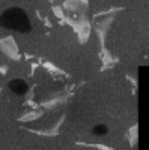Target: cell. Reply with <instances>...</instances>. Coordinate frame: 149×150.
<instances>
[{"label": "cell", "mask_w": 149, "mask_h": 150, "mask_svg": "<svg viewBox=\"0 0 149 150\" xmlns=\"http://www.w3.org/2000/svg\"><path fill=\"white\" fill-rule=\"evenodd\" d=\"M122 11H123V8L113 6V8H110L107 11H99V12H96V14L93 15L95 23H93V26H92V32H95L98 41H99L101 71L111 69V68H115L118 65V59L107 50L106 41H107V36H108L111 24L116 21V14H119V12H122Z\"/></svg>", "instance_id": "obj_1"}, {"label": "cell", "mask_w": 149, "mask_h": 150, "mask_svg": "<svg viewBox=\"0 0 149 150\" xmlns=\"http://www.w3.org/2000/svg\"><path fill=\"white\" fill-rule=\"evenodd\" d=\"M0 53L12 62L21 60V51L14 35H6L0 38Z\"/></svg>", "instance_id": "obj_4"}, {"label": "cell", "mask_w": 149, "mask_h": 150, "mask_svg": "<svg viewBox=\"0 0 149 150\" xmlns=\"http://www.w3.org/2000/svg\"><path fill=\"white\" fill-rule=\"evenodd\" d=\"M39 68H44V69H45L50 75H51L53 78H56V80H60V78L68 77V74H66L63 69H60L59 66L50 63V62H47V60H41V66H39Z\"/></svg>", "instance_id": "obj_6"}, {"label": "cell", "mask_w": 149, "mask_h": 150, "mask_svg": "<svg viewBox=\"0 0 149 150\" xmlns=\"http://www.w3.org/2000/svg\"><path fill=\"white\" fill-rule=\"evenodd\" d=\"M11 90L14 92V93H17V95H24V93L27 92V86L24 84L23 81H12Z\"/></svg>", "instance_id": "obj_8"}, {"label": "cell", "mask_w": 149, "mask_h": 150, "mask_svg": "<svg viewBox=\"0 0 149 150\" xmlns=\"http://www.w3.org/2000/svg\"><path fill=\"white\" fill-rule=\"evenodd\" d=\"M8 71H9V68H8L6 65L0 63V75H6V74H8Z\"/></svg>", "instance_id": "obj_9"}, {"label": "cell", "mask_w": 149, "mask_h": 150, "mask_svg": "<svg viewBox=\"0 0 149 150\" xmlns=\"http://www.w3.org/2000/svg\"><path fill=\"white\" fill-rule=\"evenodd\" d=\"M60 6L65 15H89L91 0H65Z\"/></svg>", "instance_id": "obj_5"}, {"label": "cell", "mask_w": 149, "mask_h": 150, "mask_svg": "<svg viewBox=\"0 0 149 150\" xmlns=\"http://www.w3.org/2000/svg\"><path fill=\"white\" fill-rule=\"evenodd\" d=\"M65 26H69L81 45L89 41L92 35V23L89 15H65Z\"/></svg>", "instance_id": "obj_3"}, {"label": "cell", "mask_w": 149, "mask_h": 150, "mask_svg": "<svg viewBox=\"0 0 149 150\" xmlns=\"http://www.w3.org/2000/svg\"><path fill=\"white\" fill-rule=\"evenodd\" d=\"M0 24L3 27L11 29L12 32H29L32 29V24L21 9L12 8L8 9L5 14L0 17Z\"/></svg>", "instance_id": "obj_2"}, {"label": "cell", "mask_w": 149, "mask_h": 150, "mask_svg": "<svg viewBox=\"0 0 149 150\" xmlns=\"http://www.w3.org/2000/svg\"><path fill=\"white\" fill-rule=\"evenodd\" d=\"M51 11L54 14V18H57V23L60 26H65V14H63V9H62L60 5H53Z\"/></svg>", "instance_id": "obj_7"}]
</instances>
